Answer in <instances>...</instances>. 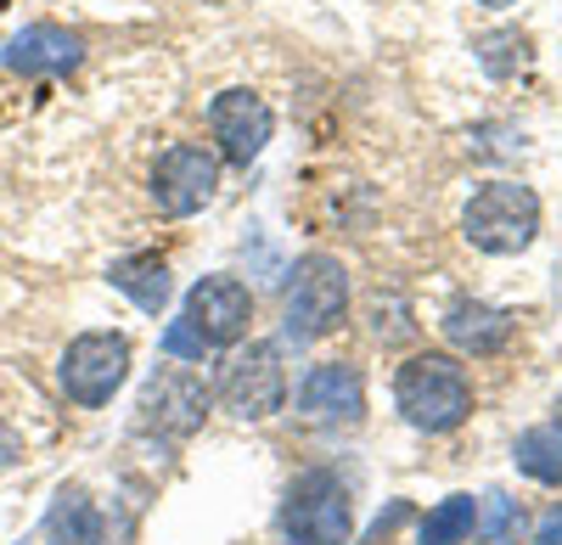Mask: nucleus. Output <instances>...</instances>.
<instances>
[{"label": "nucleus", "instance_id": "2eb2a0df", "mask_svg": "<svg viewBox=\"0 0 562 545\" xmlns=\"http://www.w3.org/2000/svg\"><path fill=\"white\" fill-rule=\"evenodd\" d=\"M108 282H113L135 309H147V315H158V309L169 304V264H164L158 253H130V259H113V264H108Z\"/></svg>", "mask_w": 562, "mask_h": 545}, {"label": "nucleus", "instance_id": "20e7f679", "mask_svg": "<svg viewBox=\"0 0 562 545\" xmlns=\"http://www.w3.org/2000/svg\"><path fill=\"white\" fill-rule=\"evenodd\" d=\"M281 534H288V545H349L355 534L349 484L333 467L299 473L288 501H281Z\"/></svg>", "mask_w": 562, "mask_h": 545}, {"label": "nucleus", "instance_id": "393cba45", "mask_svg": "<svg viewBox=\"0 0 562 545\" xmlns=\"http://www.w3.org/2000/svg\"><path fill=\"white\" fill-rule=\"evenodd\" d=\"M479 7H490V12H506V7H518V0H479Z\"/></svg>", "mask_w": 562, "mask_h": 545}, {"label": "nucleus", "instance_id": "4be33fe9", "mask_svg": "<svg viewBox=\"0 0 562 545\" xmlns=\"http://www.w3.org/2000/svg\"><path fill=\"white\" fill-rule=\"evenodd\" d=\"M405 518H411V507H405V501H394V507H389V512H383L378 523L366 529V545H383V540H389V534H394V529H400Z\"/></svg>", "mask_w": 562, "mask_h": 545}, {"label": "nucleus", "instance_id": "6ab92c4d", "mask_svg": "<svg viewBox=\"0 0 562 545\" xmlns=\"http://www.w3.org/2000/svg\"><path fill=\"white\" fill-rule=\"evenodd\" d=\"M518 501H506L501 489H490L484 501H479V523H473V534L484 540V545H506L512 540V529H518Z\"/></svg>", "mask_w": 562, "mask_h": 545}, {"label": "nucleus", "instance_id": "9d476101", "mask_svg": "<svg viewBox=\"0 0 562 545\" xmlns=\"http://www.w3.org/2000/svg\"><path fill=\"white\" fill-rule=\"evenodd\" d=\"M209 129H214L225 163L248 169V163L270 147L276 113L265 107V96H254V90H220V96L209 102Z\"/></svg>", "mask_w": 562, "mask_h": 545}, {"label": "nucleus", "instance_id": "0eeeda50", "mask_svg": "<svg viewBox=\"0 0 562 545\" xmlns=\"http://www.w3.org/2000/svg\"><path fill=\"white\" fill-rule=\"evenodd\" d=\"M209 383L198 372H186V366H158L147 377V388H140V405H135V428L140 433H153V439H192L209 417Z\"/></svg>", "mask_w": 562, "mask_h": 545}, {"label": "nucleus", "instance_id": "423d86ee", "mask_svg": "<svg viewBox=\"0 0 562 545\" xmlns=\"http://www.w3.org/2000/svg\"><path fill=\"white\" fill-rule=\"evenodd\" d=\"M220 405L237 422H265L288 405V366H281V343H248L225 360L220 372Z\"/></svg>", "mask_w": 562, "mask_h": 545}, {"label": "nucleus", "instance_id": "a211bd4d", "mask_svg": "<svg viewBox=\"0 0 562 545\" xmlns=\"http://www.w3.org/2000/svg\"><path fill=\"white\" fill-rule=\"evenodd\" d=\"M473 52H479L490 79H512V73L529 68V34L524 29H490V34L473 39Z\"/></svg>", "mask_w": 562, "mask_h": 545}, {"label": "nucleus", "instance_id": "a878e982", "mask_svg": "<svg viewBox=\"0 0 562 545\" xmlns=\"http://www.w3.org/2000/svg\"><path fill=\"white\" fill-rule=\"evenodd\" d=\"M0 7H7V0H0Z\"/></svg>", "mask_w": 562, "mask_h": 545}, {"label": "nucleus", "instance_id": "dca6fc26", "mask_svg": "<svg viewBox=\"0 0 562 545\" xmlns=\"http://www.w3.org/2000/svg\"><path fill=\"white\" fill-rule=\"evenodd\" d=\"M512 462H518L524 478H535L546 489H562V422L529 428L518 444H512Z\"/></svg>", "mask_w": 562, "mask_h": 545}, {"label": "nucleus", "instance_id": "b1692460", "mask_svg": "<svg viewBox=\"0 0 562 545\" xmlns=\"http://www.w3.org/2000/svg\"><path fill=\"white\" fill-rule=\"evenodd\" d=\"M23 462V439L7 428V422H0V473H7V467H18Z\"/></svg>", "mask_w": 562, "mask_h": 545}, {"label": "nucleus", "instance_id": "f8f14e48", "mask_svg": "<svg viewBox=\"0 0 562 545\" xmlns=\"http://www.w3.org/2000/svg\"><path fill=\"white\" fill-rule=\"evenodd\" d=\"M0 63H7L12 73H23V79L74 73L85 63V39L74 29H63V23H29L23 34L7 39V57H0Z\"/></svg>", "mask_w": 562, "mask_h": 545}, {"label": "nucleus", "instance_id": "39448f33", "mask_svg": "<svg viewBox=\"0 0 562 545\" xmlns=\"http://www.w3.org/2000/svg\"><path fill=\"white\" fill-rule=\"evenodd\" d=\"M124 377H130V338L124 332H79L63 349V366H57L63 394L74 405H85V411H102L124 388Z\"/></svg>", "mask_w": 562, "mask_h": 545}, {"label": "nucleus", "instance_id": "1a4fd4ad", "mask_svg": "<svg viewBox=\"0 0 562 545\" xmlns=\"http://www.w3.org/2000/svg\"><path fill=\"white\" fill-rule=\"evenodd\" d=\"M299 417L321 422V428H360L366 422V377L349 366V360H326V366H310L299 394Z\"/></svg>", "mask_w": 562, "mask_h": 545}, {"label": "nucleus", "instance_id": "9b49d317", "mask_svg": "<svg viewBox=\"0 0 562 545\" xmlns=\"http://www.w3.org/2000/svg\"><path fill=\"white\" fill-rule=\"evenodd\" d=\"M186 321L198 327V338L209 349L237 343V338H248V321H254V293L237 276H203L186 293Z\"/></svg>", "mask_w": 562, "mask_h": 545}, {"label": "nucleus", "instance_id": "4468645a", "mask_svg": "<svg viewBox=\"0 0 562 545\" xmlns=\"http://www.w3.org/2000/svg\"><path fill=\"white\" fill-rule=\"evenodd\" d=\"M45 540L52 545H102L108 540V523L97 512L85 489H57L52 512H45Z\"/></svg>", "mask_w": 562, "mask_h": 545}, {"label": "nucleus", "instance_id": "5701e85b", "mask_svg": "<svg viewBox=\"0 0 562 545\" xmlns=\"http://www.w3.org/2000/svg\"><path fill=\"white\" fill-rule=\"evenodd\" d=\"M529 545H562V507H551V512L540 518V529H535Z\"/></svg>", "mask_w": 562, "mask_h": 545}, {"label": "nucleus", "instance_id": "f3484780", "mask_svg": "<svg viewBox=\"0 0 562 545\" xmlns=\"http://www.w3.org/2000/svg\"><path fill=\"white\" fill-rule=\"evenodd\" d=\"M473 523H479V501L473 495H450V501H439L428 518H422V540L416 545H467Z\"/></svg>", "mask_w": 562, "mask_h": 545}, {"label": "nucleus", "instance_id": "ddd939ff", "mask_svg": "<svg viewBox=\"0 0 562 545\" xmlns=\"http://www.w3.org/2000/svg\"><path fill=\"white\" fill-rule=\"evenodd\" d=\"M439 332L461 354H495L512 338V315L495 309V304H484V298H450L445 315H439Z\"/></svg>", "mask_w": 562, "mask_h": 545}, {"label": "nucleus", "instance_id": "7ed1b4c3", "mask_svg": "<svg viewBox=\"0 0 562 545\" xmlns=\"http://www.w3.org/2000/svg\"><path fill=\"white\" fill-rule=\"evenodd\" d=\"M461 237L495 259L524 253L540 237V197L529 186H518V180H490L461 208Z\"/></svg>", "mask_w": 562, "mask_h": 545}, {"label": "nucleus", "instance_id": "aec40b11", "mask_svg": "<svg viewBox=\"0 0 562 545\" xmlns=\"http://www.w3.org/2000/svg\"><path fill=\"white\" fill-rule=\"evenodd\" d=\"M411 332H416V321H411V309H405L400 293L371 304V338H378V343H405Z\"/></svg>", "mask_w": 562, "mask_h": 545}, {"label": "nucleus", "instance_id": "412c9836", "mask_svg": "<svg viewBox=\"0 0 562 545\" xmlns=\"http://www.w3.org/2000/svg\"><path fill=\"white\" fill-rule=\"evenodd\" d=\"M164 354H169V360H186V366H203L209 343H203V338H198V327L180 315V321H169V327H164Z\"/></svg>", "mask_w": 562, "mask_h": 545}, {"label": "nucleus", "instance_id": "f257e3e1", "mask_svg": "<svg viewBox=\"0 0 562 545\" xmlns=\"http://www.w3.org/2000/svg\"><path fill=\"white\" fill-rule=\"evenodd\" d=\"M394 405L416 433H456L473 417V377L456 354H411L394 372Z\"/></svg>", "mask_w": 562, "mask_h": 545}, {"label": "nucleus", "instance_id": "f03ea898", "mask_svg": "<svg viewBox=\"0 0 562 545\" xmlns=\"http://www.w3.org/2000/svg\"><path fill=\"white\" fill-rule=\"evenodd\" d=\"M349 315V270L333 253H304L293 264L288 304H281V338L288 343H315L338 332Z\"/></svg>", "mask_w": 562, "mask_h": 545}, {"label": "nucleus", "instance_id": "6e6552de", "mask_svg": "<svg viewBox=\"0 0 562 545\" xmlns=\"http://www.w3.org/2000/svg\"><path fill=\"white\" fill-rule=\"evenodd\" d=\"M214 192H220V158L209 147L175 141V147L158 152V163H153V203H158V214L186 219V214L209 208Z\"/></svg>", "mask_w": 562, "mask_h": 545}]
</instances>
